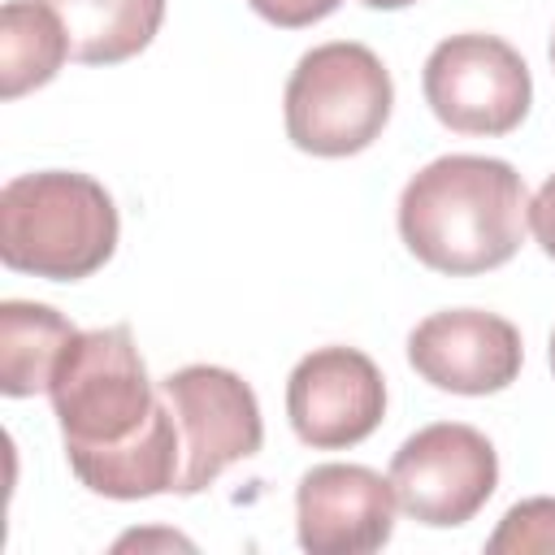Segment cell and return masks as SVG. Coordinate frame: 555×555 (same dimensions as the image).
Listing matches in <instances>:
<instances>
[{"mask_svg": "<svg viewBox=\"0 0 555 555\" xmlns=\"http://www.w3.org/2000/svg\"><path fill=\"white\" fill-rule=\"evenodd\" d=\"M74 477L104 499L178 490V425L130 325L78 330L48 386Z\"/></svg>", "mask_w": 555, "mask_h": 555, "instance_id": "6da1fadb", "label": "cell"}, {"mask_svg": "<svg viewBox=\"0 0 555 555\" xmlns=\"http://www.w3.org/2000/svg\"><path fill=\"white\" fill-rule=\"evenodd\" d=\"M529 230L520 173L499 156H438L399 195V234L408 251L451 278L507 264Z\"/></svg>", "mask_w": 555, "mask_h": 555, "instance_id": "7a4b0ae2", "label": "cell"}, {"mask_svg": "<svg viewBox=\"0 0 555 555\" xmlns=\"http://www.w3.org/2000/svg\"><path fill=\"white\" fill-rule=\"evenodd\" d=\"M117 251V204L74 169L17 173L0 191V260L48 282H78Z\"/></svg>", "mask_w": 555, "mask_h": 555, "instance_id": "3957f363", "label": "cell"}, {"mask_svg": "<svg viewBox=\"0 0 555 555\" xmlns=\"http://www.w3.org/2000/svg\"><path fill=\"white\" fill-rule=\"evenodd\" d=\"M282 104L286 134L299 152L356 156L386 130L395 87L373 48L334 39L299 56Z\"/></svg>", "mask_w": 555, "mask_h": 555, "instance_id": "277c9868", "label": "cell"}, {"mask_svg": "<svg viewBox=\"0 0 555 555\" xmlns=\"http://www.w3.org/2000/svg\"><path fill=\"white\" fill-rule=\"evenodd\" d=\"M160 395L178 425V490L173 494H199L208 490L230 464L251 460L264 442V421L256 390L221 369V364H186L169 377H160Z\"/></svg>", "mask_w": 555, "mask_h": 555, "instance_id": "5b68a950", "label": "cell"}, {"mask_svg": "<svg viewBox=\"0 0 555 555\" xmlns=\"http://www.w3.org/2000/svg\"><path fill=\"white\" fill-rule=\"evenodd\" d=\"M425 104L455 134H512L533 100V78L520 52L481 30L442 39L421 74Z\"/></svg>", "mask_w": 555, "mask_h": 555, "instance_id": "8992f818", "label": "cell"}, {"mask_svg": "<svg viewBox=\"0 0 555 555\" xmlns=\"http://www.w3.org/2000/svg\"><path fill=\"white\" fill-rule=\"evenodd\" d=\"M494 486H499L494 442L460 421H438L416 429L390 460L395 503L429 529H455L473 520L490 503Z\"/></svg>", "mask_w": 555, "mask_h": 555, "instance_id": "52a82bcc", "label": "cell"}, {"mask_svg": "<svg viewBox=\"0 0 555 555\" xmlns=\"http://www.w3.org/2000/svg\"><path fill=\"white\" fill-rule=\"evenodd\" d=\"M286 416L304 447H356L386 416V377L356 347H317L286 377Z\"/></svg>", "mask_w": 555, "mask_h": 555, "instance_id": "ba28073f", "label": "cell"}, {"mask_svg": "<svg viewBox=\"0 0 555 555\" xmlns=\"http://www.w3.org/2000/svg\"><path fill=\"white\" fill-rule=\"evenodd\" d=\"M520 330L481 308H447L408 334V364L438 390L494 395L520 377Z\"/></svg>", "mask_w": 555, "mask_h": 555, "instance_id": "9c48e42d", "label": "cell"}, {"mask_svg": "<svg viewBox=\"0 0 555 555\" xmlns=\"http://www.w3.org/2000/svg\"><path fill=\"white\" fill-rule=\"evenodd\" d=\"M295 533L312 555H364L395 533L390 477L364 464H317L295 486Z\"/></svg>", "mask_w": 555, "mask_h": 555, "instance_id": "30bf717a", "label": "cell"}, {"mask_svg": "<svg viewBox=\"0 0 555 555\" xmlns=\"http://www.w3.org/2000/svg\"><path fill=\"white\" fill-rule=\"evenodd\" d=\"M61 17L69 56L82 65H117L139 56L165 17V0H48Z\"/></svg>", "mask_w": 555, "mask_h": 555, "instance_id": "8fae6325", "label": "cell"}, {"mask_svg": "<svg viewBox=\"0 0 555 555\" xmlns=\"http://www.w3.org/2000/svg\"><path fill=\"white\" fill-rule=\"evenodd\" d=\"M74 334H78L74 321H65L56 308L4 299L0 304V390L9 399L48 390Z\"/></svg>", "mask_w": 555, "mask_h": 555, "instance_id": "7c38bea8", "label": "cell"}, {"mask_svg": "<svg viewBox=\"0 0 555 555\" xmlns=\"http://www.w3.org/2000/svg\"><path fill=\"white\" fill-rule=\"evenodd\" d=\"M69 39L48 0H9L0 9V95L17 100L56 78Z\"/></svg>", "mask_w": 555, "mask_h": 555, "instance_id": "4fadbf2b", "label": "cell"}, {"mask_svg": "<svg viewBox=\"0 0 555 555\" xmlns=\"http://www.w3.org/2000/svg\"><path fill=\"white\" fill-rule=\"evenodd\" d=\"M490 555H538L555 551V499H520L507 507L499 529L486 542Z\"/></svg>", "mask_w": 555, "mask_h": 555, "instance_id": "5bb4252c", "label": "cell"}, {"mask_svg": "<svg viewBox=\"0 0 555 555\" xmlns=\"http://www.w3.org/2000/svg\"><path fill=\"white\" fill-rule=\"evenodd\" d=\"M264 22L282 26V30H299V26H312L321 17H330L343 0H247Z\"/></svg>", "mask_w": 555, "mask_h": 555, "instance_id": "9a60e30c", "label": "cell"}, {"mask_svg": "<svg viewBox=\"0 0 555 555\" xmlns=\"http://www.w3.org/2000/svg\"><path fill=\"white\" fill-rule=\"evenodd\" d=\"M529 230L538 238V247L555 260V173L538 186V195L529 199Z\"/></svg>", "mask_w": 555, "mask_h": 555, "instance_id": "2e32d148", "label": "cell"}, {"mask_svg": "<svg viewBox=\"0 0 555 555\" xmlns=\"http://www.w3.org/2000/svg\"><path fill=\"white\" fill-rule=\"evenodd\" d=\"M360 4H369V9H408L416 0H360Z\"/></svg>", "mask_w": 555, "mask_h": 555, "instance_id": "e0dca14e", "label": "cell"}, {"mask_svg": "<svg viewBox=\"0 0 555 555\" xmlns=\"http://www.w3.org/2000/svg\"><path fill=\"white\" fill-rule=\"evenodd\" d=\"M551 369H555V334H551Z\"/></svg>", "mask_w": 555, "mask_h": 555, "instance_id": "ac0fdd59", "label": "cell"}, {"mask_svg": "<svg viewBox=\"0 0 555 555\" xmlns=\"http://www.w3.org/2000/svg\"><path fill=\"white\" fill-rule=\"evenodd\" d=\"M551 65H555V35H551Z\"/></svg>", "mask_w": 555, "mask_h": 555, "instance_id": "d6986e66", "label": "cell"}]
</instances>
